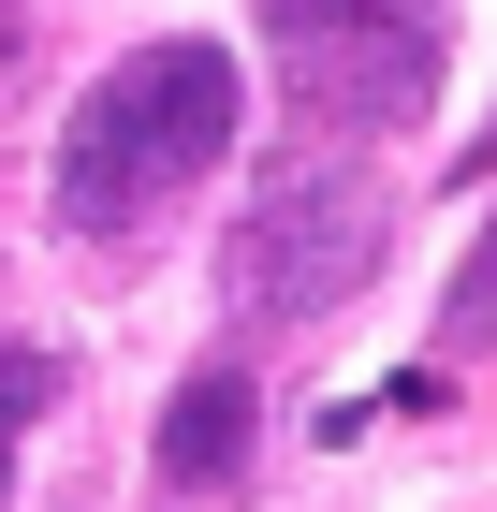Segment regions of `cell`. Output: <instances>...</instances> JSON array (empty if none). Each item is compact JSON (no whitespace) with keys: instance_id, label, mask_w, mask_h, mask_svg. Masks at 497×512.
I'll list each match as a JSON object with an SVG mask.
<instances>
[{"instance_id":"obj_1","label":"cell","mask_w":497,"mask_h":512,"mask_svg":"<svg viewBox=\"0 0 497 512\" xmlns=\"http://www.w3.org/2000/svg\"><path fill=\"white\" fill-rule=\"evenodd\" d=\"M234 161V59L220 44H132L59 132V235L117 249L161 205H191V176Z\"/></svg>"},{"instance_id":"obj_2","label":"cell","mask_w":497,"mask_h":512,"mask_svg":"<svg viewBox=\"0 0 497 512\" xmlns=\"http://www.w3.org/2000/svg\"><path fill=\"white\" fill-rule=\"evenodd\" d=\"M381 235H395V205H381L366 161H337V147L278 161L249 191V220H234V249H220V293L249 322H322V308H351L381 278Z\"/></svg>"},{"instance_id":"obj_3","label":"cell","mask_w":497,"mask_h":512,"mask_svg":"<svg viewBox=\"0 0 497 512\" xmlns=\"http://www.w3.org/2000/svg\"><path fill=\"white\" fill-rule=\"evenodd\" d=\"M264 59L322 132H410L439 103V0H264Z\"/></svg>"},{"instance_id":"obj_4","label":"cell","mask_w":497,"mask_h":512,"mask_svg":"<svg viewBox=\"0 0 497 512\" xmlns=\"http://www.w3.org/2000/svg\"><path fill=\"white\" fill-rule=\"evenodd\" d=\"M249 439H264L249 366H191V381L161 395V483H176V498H234V483H249Z\"/></svg>"},{"instance_id":"obj_5","label":"cell","mask_w":497,"mask_h":512,"mask_svg":"<svg viewBox=\"0 0 497 512\" xmlns=\"http://www.w3.org/2000/svg\"><path fill=\"white\" fill-rule=\"evenodd\" d=\"M59 410V352H30V337H0V498H15V439Z\"/></svg>"},{"instance_id":"obj_6","label":"cell","mask_w":497,"mask_h":512,"mask_svg":"<svg viewBox=\"0 0 497 512\" xmlns=\"http://www.w3.org/2000/svg\"><path fill=\"white\" fill-rule=\"evenodd\" d=\"M439 337H454V352H497V220H483V249L454 264V293H439Z\"/></svg>"},{"instance_id":"obj_7","label":"cell","mask_w":497,"mask_h":512,"mask_svg":"<svg viewBox=\"0 0 497 512\" xmlns=\"http://www.w3.org/2000/svg\"><path fill=\"white\" fill-rule=\"evenodd\" d=\"M15 74H30V0H0V103H15Z\"/></svg>"},{"instance_id":"obj_8","label":"cell","mask_w":497,"mask_h":512,"mask_svg":"<svg viewBox=\"0 0 497 512\" xmlns=\"http://www.w3.org/2000/svg\"><path fill=\"white\" fill-rule=\"evenodd\" d=\"M483 161H497V118H483V132H468V176H483Z\"/></svg>"}]
</instances>
